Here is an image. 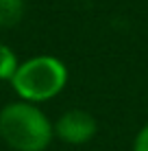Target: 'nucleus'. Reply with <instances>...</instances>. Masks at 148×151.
Here are the masks:
<instances>
[{"mask_svg": "<svg viewBox=\"0 0 148 151\" xmlns=\"http://www.w3.org/2000/svg\"><path fill=\"white\" fill-rule=\"evenodd\" d=\"M0 138L11 151H46L55 140V125L39 105L18 99L0 110Z\"/></svg>", "mask_w": 148, "mask_h": 151, "instance_id": "1", "label": "nucleus"}, {"mask_svg": "<svg viewBox=\"0 0 148 151\" xmlns=\"http://www.w3.org/2000/svg\"><path fill=\"white\" fill-rule=\"evenodd\" d=\"M70 81V70L55 55H35L20 61V68L11 79V88L20 101L46 103L65 90Z\"/></svg>", "mask_w": 148, "mask_h": 151, "instance_id": "2", "label": "nucleus"}, {"mask_svg": "<svg viewBox=\"0 0 148 151\" xmlns=\"http://www.w3.org/2000/svg\"><path fill=\"white\" fill-rule=\"evenodd\" d=\"M55 125V138H59L65 145H87L98 132V123L85 110H68L63 112Z\"/></svg>", "mask_w": 148, "mask_h": 151, "instance_id": "3", "label": "nucleus"}, {"mask_svg": "<svg viewBox=\"0 0 148 151\" xmlns=\"http://www.w3.org/2000/svg\"><path fill=\"white\" fill-rule=\"evenodd\" d=\"M24 0H0V27H15L24 18Z\"/></svg>", "mask_w": 148, "mask_h": 151, "instance_id": "4", "label": "nucleus"}, {"mask_svg": "<svg viewBox=\"0 0 148 151\" xmlns=\"http://www.w3.org/2000/svg\"><path fill=\"white\" fill-rule=\"evenodd\" d=\"M18 68H20V59H18V55H15V50L9 44H2V42H0V81L11 83Z\"/></svg>", "mask_w": 148, "mask_h": 151, "instance_id": "5", "label": "nucleus"}, {"mask_svg": "<svg viewBox=\"0 0 148 151\" xmlns=\"http://www.w3.org/2000/svg\"><path fill=\"white\" fill-rule=\"evenodd\" d=\"M133 151H148V123L140 127V132L133 138Z\"/></svg>", "mask_w": 148, "mask_h": 151, "instance_id": "6", "label": "nucleus"}]
</instances>
